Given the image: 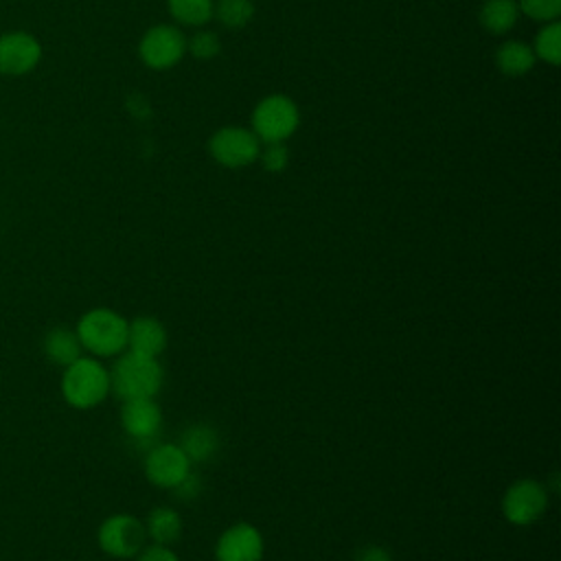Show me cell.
Masks as SVG:
<instances>
[{"label": "cell", "instance_id": "484cf974", "mask_svg": "<svg viewBox=\"0 0 561 561\" xmlns=\"http://www.w3.org/2000/svg\"><path fill=\"white\" fill-rule=\"evenodd\" d=\"M136 561H180V557L169 546L151 543L136 554Z\"/></svg>", "mask_w": 561, "mask_h": 561}, {"label": "cell", "instance_id": "277c9868", "mask_svg": "<svg viewBox=\"0 0 561 561\" xmlns=\"http://www.w3.org/2000/svg\"><path fill=\"white\" fill-rule=\"evenodd\" d=\"M96 541L107 557L131 559L145 548L147 530L138 517L129 513H114L99 526Z\"/></svg>", "mask_w": 561, "mask_h": 561}, {"label": "cell", "instance_id": "4316f807", "mask_svg": "<svg viewBox=\"0 0 561 561\" xmlns=\"http://www.w3.org/2000/svg\"><path fill=\"white\" fill-rule=\"evenodd\" d=\"M355 561H392V557L383 546H364L357 552Z\"/></svg>", "mask_w": 561, "mask_h": 561}, {"label": "cell", "instance_id": "603a6c76", "mask_svg": "<svg viewBox=\"0 0 561 561\" xmlns=\"http://www.w3.org/2000/svg\"><path fill=\"white\" fill-rule=\"evenodd\" d=\"M259 158L267 171L280 173L289 162V151L283 142H265V149L259 151Z\"/></svg>", "mask_w": 561, "mask_h": 561}, {"label": "cell", "instance_id": "4fadbf2b", "mask_svg": "<svg viewBox=\"0 0 561 561\" xmlns=\"http://www.w3.org/2000/svg\"><path fill=\"white\" fill-rule=\"evenodd\" d=\"M169 335L164 324L158 318L140 316L134 318L127 327V351L145 355V357H160L167 348Z\"/></svg>", "mask_w": 561, "mask_h": 561}, {"label": "cell", "instance_id": "d4e9b609", "mask_svg": "<svg viewBox=\"0 0 561 561\" xmlns=\"http://www.w3.org/2000/svg\"><path fill=\"white\" fill-rule=\"evenodd\" d=\"M171 493L180 500V502H195L202 495V478L191 469L173 489Z\"/></svg>", "mask_w": 561, "mask_h": 561}, {"label": "cell", "instance_id": "5bb4252c", "mask_svg": "<svg viewBox=\"0 0 561 561\" xmlns=\"http://www.w3.org/2000/svg\"><path fill=\"white\" fill-rule=\"evenodd\" d=\"M219 432L210 423H193L188 425L182 436L178 447L184 451V456L193 462H206L219 451Z\"/></svg>", "mask_w": 561, "mask_h": 561}, {"label": "cell", "instance_id": "e0dca14e", "mask_svg": "<svg viewBox=\"0 0 561 561\" xmlns=\"http://www.w3.org/2000/svg\"><path fill=\"white\" fill-rule=\"evenodd\" d=\"M495 64L500 68V72L508 75V77H519L526 75L533 64H535V53L528 44L524 42H504L497 53H495Z\"/></svg>", "mask_w": 561, "mask_h": 561}, {"label": "cell", "instance_id": "ba28073f", "mask_svg": "<svg viewBox=\"0 0 561 561\" xmlns=\"http://www.w3.org/2000/svg\"><path fill=\"white\" fill-rule=\"evenodd\" d=\"M42 55L44 48L33 33L18 28L0 33V75L24 77L39 66Z\"/></svg>", "mask_w": 561, "mask_h": 561}, {"label": "cell", "instance_id": "52a82bcc", "mask_svg": "<svg viewBox=\"0 0 561 561\" xmlns=\"http://www.w3.org/2000/svg\"><path fill=\"white\" fill-rule=\"evenodd\" d=\"M215 162L228 169H241L259 158L261 140L245 127H221L208 142Z\"/></svg>", "mask_w": 561, "mask_h": 561}, {"label": "cell", "instance_id": "2e32d148", "mask_svg": "<svg viewBox=\"0 0 561 561\" xmlns=\"http://www.w3.org/2000/svg\"><path fill=\"white\" fill-rule=\"evenodd\" d=\"M145 530H147V539H151V543L171 546L182 535V517L171 506H156L147 515Z\"/></svg>", "mask_w": 561, "mask_h": 561}, {"label": "cell", "instance_id": "7402d4cb", "mask_svg": "<svg viewBox=\"0 0 561 561\" xmlns=\"http://www.w3.org/2000/svg\"><path fill=\"white\" fill-rule=\"evenodd\" d=\"M517 7L537 22H552L561 11V0H519Z\"/></svg>", "mask_w": 561, "mask_h": 561}, {"label": "cell", "instance_id": "9a60e30c", "mask_svg": "<svg viewBox=\"0 0 561 561\" xmlns=\"http://www.w3.org/2000/svg\"><path fill=\"white\" fill-rule=\"evenodd\" d=\"M44 353H46V357H48L53 364L66 368V366H70L75 359L81 357L83 346H81V342H79L75 329L55 327V329H50V331L46 333V337H44Z\"/></svg>", "mask_w": 561, "mask_h": 561}, {"label": "cell", "instance_id": "6da1fadb", "mask_svg": "<svg viewBox=\"0 0 561 561\" xmlns=\"http://www.w3.org/2000/svg\"><path fill=\"white\" fill-rule=\"evenodd\" d=\"M110 370V392L121 401L153 399L164 381V370L156 357H145L131 351L116 355Z\"/></svg>", "mask_w": 561, "mask_h": 561}, {"label": "cell", "instance_id": "9c48e42d", "mask_svg": "<svg viewBox=\"0 0 561 561\" xmlns=\"http://www.w3.org/2000/svg\"><path fill=\"white\" fill-rule=\"evenodd\" d=\"M121 425L134 445H138L142 451H149L156 443H160L158 436L162 427V410L156 399L123 401Z\"/></svg>", "mask_w": 561, "mask_h": 561}, {"label": "cell", "instance_id": "ac0fdd59", "mask_svg": "<svg viewBox=\"0 0 561 561\" xmlns=\"http://www.w3.org/2000/svg\"><path fill=\"white\" fill-rule=\"evenodd\" d=\"M519 7L515 0H486L480 9V24L489 33H506L515 26Z\"/></svg>", "mask_w": 561, "mask_h": 561}, {"label": "cell", "instance_id": "cb8c5ba5", "mask_svg": "<svg viewBox=\"0 0 561 561\" xmlns=\"http://www.w3.org/2000/svg\"><path fill=\"white\" fill-rule=\"evenodd\" d=\"M221 44H219V37L210 31H199L191 37L188 42V50L197 57V59H210L219 53Z\"/></svg>", "mask_w": 561, "mask_h": 561}, {"label": "cell", "instance_id": "8fae6325", "mask_svg": "<svg viewBox=\"0 0 561 561\" xmlns=\"http://www.w3.org/2000/svg\"><path fill=\"white\" fill-rule=\"evenodd\" d=\"M186 50V39L184 35L169 24H158L149 28L138 46L140 59L156 70H164L175 66Z\"/></svg>", "mask_w": 561, "mask_h": 561}, {"label": "cell", "instance_id": "3957f363", "mask_svg": "<svg viewBox=\"0 0 561 561\" xmlns=\"http://www.w3.org/2000/svg\"><path fill=\"white\" fill-rule=\"evenodd\" d=\"M110 394V370L101 359L81 355L61 375V397L77 410H90Z\"/></svg>", "mask_w": 561, "mask_h": 561}, {"label": "cell", "instance_id": "7a4b0ae2", "mask_svg": "<svg viewBox=\"0 0 561 561\" xmlns=\"http://www.w3.org/2000/svg\"><path fill=\"white\" fill-rule=\"evenodd\" d=\"M127 327L129 320H125L118 311L94 307L79 318L75 331L83 351L96 359H105L127 351Z\"/></svg>", "mask_w": 561, "mask_h": 561}, {"label": "cell", "instance_id": "8992f818", "mask_svg": "<svg viewBox=\"0 0 561 561\" xmlns=\"http://www.w3.org/2000/svg\"><path fill=\"white\" fill-rule=\"evenodd\" d=\"M548 508V489L546 484L522 478L515 480L502 497V515L513 526H528L537 522Z\"/></svg>", "mask_w": 561, "mask_h": 561}, {"label": "cell", "instance_id": "30bf717a", "mask_svg": "<svg viewBox=\"0 0 561 561\" xmlns=\"http://www.w3.org/2000/svg\"><path fill=\"white\" fill-rule=\"evenodd\" d=\"M142 469L153 486L171 491L191 471V460L175 443H156L145 451Z\"/></svg>", "mask_w": 561, "mask_h": 561}, {"label": "cell", "instance_id": "7c38bea8", "mask_svg": "<svg viewBox=\"0 0 561 561\" xmlns=\"http://www.w3.org/2000/svg\"><path fill=\"white\" fill-rule=\"evenodd\" d=\"M263 550L265 543L259 528L239 522L219 535L215 543V561H261Z\"/></svg>", "mask_w": 561, "mask_h": 561}, {"label": "cell", "instance_id": "44dd1931", "mask_svg": "<svg viewBox=\"0 0 561 561\" xmlns=\"http://www.w3.org/2000/svg\"><path fill=\"white\" fill-rule=\"evenodd\" d=\"M215 11L219 22L230 28L245 26L254 15V7L250 0H219Z\"/></svg>", "mask_w": 561, "mask_h": 561}, {"label": "cell", "instance_id": "ffe728a7", "mask_svg": "<svg viewBox=\"0 0 561 561\" xmlns=\"http://www.w3.org/2000/svg\"><path fill=\"white\" fill-rule=\"evenodd\" d=\"M535 57L557 66L561 61V24L557 20L548 22L535 39Z\"/></svg>", "mask_w": 561, "mask_h": 561}, {"label": "cell", "instance_id": "d6986e66", "mask_svg": "<svg viewBox=\"0 0 561 561\" xmlns=\"http://www.w3.org/2000/svg\"><path fill=\"white\" fill-rule=\"evenodd\" d=\"M167 2H169V13L178 22L191 24V26L206 24L215 11L213 0H167Z\"/></svg>", "mask_w": 561, "mask_h": 561}, {"label": "cell", "instance_id": "5b68a950", "mask_svg": "<svg viewBox=\"0 0 561 561\" xmlns=\"http://www.w3.org/2000/svg\"><path fill=\"white\" fill-rule=\"evenodd\" d=\"M252 127L259 140L283 142L298 127V107L289 96H265L252 112Z\"/></svg>", "mask_w": 561, "mask_h": 561}]
</instances>
